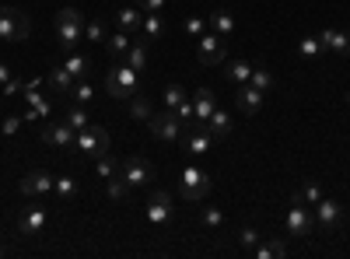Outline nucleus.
Returning <instances> with one entry per match:
<instances>
[{"label": "nucleus", "mask_w": 350, "mask_h": 259, "mask_svg": "<svg viewBox=\"0 0 350 259\" xmlns=\"http://www.w3.org/2000/svg\"><path fill=\"white\" fill-rule=\"evenodd\" d=\"M319 39H323L326 53L350 56V32H336V28H323V32H319Z\"/></svg>", "instance_id": "obj_17"}, {"label": "nucleus", "mask_w": 350, "mask_h": 259, "mask_svg": "<svg viewBox=\"0 0 350 259\" xmlns=\"http://www.w3.org/2000/svg\"><path fill=\"white\" fill-rule=\"evenodd\" d=\"M137 8L148 11V14H161L165 11V0H137Z\"/></svg>", "instance_id": "obj_44"}, {"label": "nucleus", "mask_w": 350, "mask_h": 259, "mask_svg": "<svg viewBox=\"0 0 350 259\" xmlns=\"http://www.w3.org/2000/svg\"><path fill=\"white\" fill-rule=\"evenodd\" d=\"M105 92L112 95V98H133L137 92H140V70H133V67H126L123 60H120V67H112L109 74H105Z\"/></svg>", "instance_id": "obj_2"}, {"label": "nucleus", "mask_w": 350, "mask_h": 259, "mask_svg": "<svg viewBox=\"0 0 350 259\" xmlns=\"http://www.w3.org/2000/svg\"><path fill=\"white\" fill-rule=\"evenodd\" d=\"M95 172H98V179H112V176H120V158L116 154H102L98 158V165H95Z\"/></svg>", "instance_id": "obj_34"}, {"label": "nucleus", "mask_w": 350, "mask_h": 259, "mask_svg": "<svg viewBox=\"0 0 350 259\" xmlns=\"http://www.w3.org/2000/svg\"><path fill=\"white\" fill-rule=\"evenodd\" d=\"M203 126L211 130L214 144H221V140H228V137H231V116H228L224 109H214V116H211L207 123H203Z\"/></svg>", "instance_id": "obj_20"}, {"label": "nucleus", "mask_w": 350, "mask_h": 259, "mask_svg": "<svg viewBox=\"0 0 350 259\" xmlns=\"http://www.w3.org/2000/svg\"><path fill=\"white\" fill-rule=\"evenodd\" d=\"M252 256H256V259H284V256H287V245H284L280 238H270V242L259 238V245L252 249Z\"/></svg>", "instance_id": "obj_23"}, {"label": "nucleus", "mask_w": 350, "mask_h": 259, "mask_svg": "<svg viewBox=\"0 0 350 259\" xmlns=\"http://www.w3.org/2000/svg\"><path fill=\"white\" fill-rule=\"evenodd\" d=\"M105 189H109V196L112 200H130V182L123 179V176H112V179H105Z\"/></svg>", "instance_id": "obj_37"}, {"label": "nucleus", "mask_w": 350, "mask_h": 259, "mask_svg": "<svg viewBox=\"0 0 350 259\" xmlns=\"http://www.w3.org/2000/svg\"><path fill=\"white\" fill-rule=\"evenodd\" d=\"M312 232H315V214L305 207V200L295 193V196H291V207H287V235L308 238Z\"/></svg>", "instance_id": "obj_3"}, {"label": "nucleus", "mask_w": 350, "mask_h": 259, "mask_svg": "<svg viewBox=\"0 0 350 259\" xmlns=\"http://www.w3.org/2000/svg\"><path fill=\"white\" fill-rule=\"evenodd\" d=\"M168 221H172V196L165 189H154L151 200H148V224L165 228Z\"/></svg>", "instance_id": "obj_11"}, {"label": "nucleus", "mask_w": 350, "mask_h": 259, "mask_svg": "<svg viewBox=\"0 0 350 259\" xmlns=\"http://www.w3.org/2000/svg\"><path fill=\"white\" fill-rule=\"evenodd\" d=\"M84 39H88V42H105V39H109V25H105L102 18L84 21Z\"/></svg>", "instance_id": "obj_30"}, {"label": "nucleus", "mask_w": 350, "mask_h": 259, "mask_svg": "<svg viewBox=\"0 0 350 259\" xmlns=\"http://www.w3.org/2000/svg\"><path fill=\"white\" fill-rule=\"evenodd\" d=\"M224 77H228L231 84H249V77H252V64H249V60H231V64L224 67Z\"/></svg>", "instance_id": "obj_24"}, {"label": "nucleus", "mask_w": 350, "mask_h": 259, "mask_svg": "<svg viewBox=\"0 0 350 259\" xmlns=\"http://www.w3.org/2000/svg\"><path fill=\"white\" fill-rule=\"evenodd\" d=\"M28 32H32V25H28L25 11H18V8H0V39L25 42Z\"/></svg>", "instance_id": "obj_4"}, {"label": "nucleus", "mask_w": 350, "mask_h": 259, "mask_svg": "<svg viewBox=\"0 0 350 259\" xmlns=\"http://www.w3.org/2000/svg\"><path fill=\"white\" fill-rule=\"evenodd\" d=\"M161 98H165V109H179L183 98H186V88H183V84H168Z\"/></svg>", "instance_id": "obj_39"}, {"label": "nucleus", "mask_w": 350, "mask_h": 259, "mask_svg": "<svg viewBox=\"0 0 350 259\" xmlns=\"http://www.w3.org/2000/svg\"><path fill=\"white\" fill-rule=\"evenodd\" d=\"M74 74L67 70V67H53L49 74H46V84L53 88V95H70V88H74Z\"/></svg>", "instance_id": "obj_19"}, {"label": "nucleus", "mask_w": 350, "mask_h": 259, "mask_svg": "<svg viewBox=\"0 0 350 259\" xmlns=\"http://www.w3.org/2000/svg\"><path fill=\"white\" fill-rule=\"evenodd\" d=\"M235 105L242 116H256L262 105V92H256L252 84H235Z\"/></svg>", "instance_id": "obj_16"}, {"label": "nucleus", "mask_w": 350, "mask_h": 259, "mask_svg": "<svg viewBox=\"0 0 350 259\" xmlns=\"http://www.w3.org/2000/svg\"><path fill=\"white\" fill-rule=\"evenodd\" d=\"M70 98L77 102V105H88L95 98V88H92V81L88 77H81V81H74V88H70Z\"/></svg>", "instance_id": "obj_33"}, {"label": "nucleus", "mask_w": 350, "mask_h": 259, "mask_svg": "<svg viewBox=\"0 0 350 259\" xmlns=\"http://www.w3.org/2000/svg\"><path fill=\"white\" fill-rule=\"evenodd\" d=\"M21 88H25V77H11V81L4 84V95L14 98V95H21Z\"/></svg>", "instance_id": "obj_45"}, {"label": "nucleus", "mask_w": 350, "mask_h": 259, "mask_svg": "<svg viewBox=\"0 0 350 259\" xmlns=\"http://www.w3.org/2000/svg\"><path fill=\"white\" fill-rule=\"evenodd\" d=\"M298 53L305 56V60H315V56L326 53V46H323V39H319V36H305V39L298 42Z\"/></svg>", "instance_id": "obj_32"}, {"label": "nucleus", "mask_w": 350, "mask_h": 259, "mask_svg": "<svg viewBox=\"0 0 350 259\" xmlns=\"http://www.w3.org/2000/svg\"><path fill=\"white\" fill-rule=\"evenodd\" d=\"M211 176H207V172H200V168H183V179H179V196L183 200H189V204H196V200H203V196H207L211 193Z\"/></svg>", "instance_id": "obj_6"}, {"label": "nucleus", "mask_w": 350, "mask_h": 259, "mask_svg": "<svg viewBox=\"0 0 350 259\" xmlns=\"http://www.w3.org/2000/svg\"><path fill=\"white\" fill-rule=\"evenodd\" d=\"M56 39H60L64 53H74L77 42L84 39V18L77 8H64V11H56Z\"/></svg>", "instance_id": "obj_1"}, {"label": "nucleus", "mask_w": 350, "mask_h": 259, "mask_svg": "<svg viewBox=\"0 0 350 259\" xmlns=\"http://www.w3.org/2000/svg\"><path fill=\"white\" fill-rule=\"evenodd\" d=\"M140 36L148 39V42L161 39V36H165V18H161V14H144V25H140Z\"/></svg>", "instance_id": "obj_27"}, {"label": "nucleus", "mask_w": 350, "mask_h": 259, "mask_svg": "<svg viewBox=\"0 0 350 259\" xmlns=\"http://www.w3.org/2000/svg\"><path fill=\"white\" fill-rule=\"evenodd\" d=\"M186 148H189V154H207V151L214 148L211 130H207V126H196V130L189 133V140H186Z\"/></svg>", "instance_id": "obj_21"}, {"label": "nucleus", "mask_w": 350, "mask_h": 259, "mask_svg": "<svg viewBox=\"0 0 350 259\" xmlns=\"http://www.w3.org/2000/svg\"><path fill=\"white\" fill-rule=\"evenodd\" d=\"M123 64L126 67H133V70H140V67H148V39H137L130 49H126V56H123Z\"/></svg>", "instance_id": "obj_22"}, {"label": "nucleus", "mask_w": 350, "mask_h": 259, "mask_svg": "<svg viewBox=\"0 0 350 259\" xmlns=\"http://www.w3.org/2000/svg\"><path fill=\"white\" fill-rule=\"evenodd\" d=\"M18 232L25 238H36L46 232V207H25L21 217H18Z\"/></svg>", "instance_id": "obj_12"}, {"label": "nucleus", "mask_w": 350, "mask_h": 259, "mask_svg": "<svg viewBox=\"0 0 350 259\" xmlns=\"http://www.w3.org/2000/svg\"><path fill=\"white\" fill-rule=\"evenodd\" d=\"M64 67L81 81V77H88V67H92V60H88L84 53H67V60H64Z\"/></svg>", "instance_id": "obj_31"}, {"label": "nucleus", "mask_w": 350, "mask_h": 259, "mask_svg": "<svg viewBox=\"0 0 350 259\" xmlns=\"http://www.w3.org/2000/svg\"><path fill=\"white\" fill-rule=\"evenodd\" d=\"M74 151H81V154H88V158L98 161V158L109 151V133H105L102 126H84V130H77Z\"/></svg>", "instance_id": "obj_5"}, {"label": "nucleus", "mask_w": 350, "mask_h": 259, "mask_svg": "<svg viewBox=\"0 0 350 259\" xmlns=\"http://www.w3.org/2000/svg\"><path fill=\"white\" fill-rule=\"evenodd\" d=\"M211 28L217 36H231V32H235V18H231L228 11H214L211 14Z\"/></svg>", "instance_id": "obj_35"}, {"label": "nucleus", "mask_w": 350, "mask_h": 259, "mask_svg": "<svg viewBox=\"0 0 350 259\" xmlns=\"http://www.w3.org/2000/svg\"><path fill=\"white\" fill-rule=\"evenodd\" d=\"M196 56H200V64H203V67H217V64H224V56H228V49H224V36H217V32H203V36H200V46H196Z\"/></svg>", "instance_id": "obj_9"}, {"label": "nucleus", "mask_w": 350, "mask_h": 259, "mask_svg": "<svg viewBox=\"0 0 350 259\" xmlns=\"http://www.w3.org/2000/svg\"><path fill=\"white\" fill-rule=\"evenodd\" d=\"M298 196L305 200V204H312V207H315L326 193H323V182H315V179H312V182H305V186H301V193H298Z\"/></svg>", "instance_id": "obj_40"}, {"label": "nucleus", "mask_w": 350, "mask_h": 259, "mask_svg": "<svg viewBox=\"0 0 350 259\" xmlns=\"http://www.w3.org/2000/svg\"><path fill=\"white\" fill-rule=\"evenodd\" d=\"M186 32H189L193 39H200L203 32H207V21H203V18H196V14H193V18H186Z\"/></svg>", "instance_id": "obj_42"}, {"label": "nucleus", "mask_w": 350, "mask_h": 259, "mask_svg": "<svg viewBox=\"0 0 350 259\" xmlns=\"http://www.w3.org/2000/svg\"><path fill=\"white\" fill-rule=\"evenodd\" d=\"M130 46H133V36L130 32H116V36L105 39V49H109V56H116V60H123Z\"/></svg>", "instance_id": "obj_26"}, {"label": "nucleus", "mask_w": 350, "mask_h": 259, "mask_svg": "<svg viewBox=\"0 0 350 259\" xmlns=\"http://www.w3.org/2000/svg\"><path fill=\"white\" fill-rule=\"evenodd\" d=\"M148 130H151L158 140L175 144V140L183 137V120H179V112H175V109H165V112H154V116L148 120Z\"/></svg>", "instance_id": "obj_7"}, {"label": "nucleus", "mask_w": 350, "mask_h": 259, "mask_svg": "<svg viewBox=\"0 0 350 259\" xmlns=\"http://www.w3.org/2000/svg\"><path fill=\"white\" fill-rule=\"evenodd\" d=\"M74 137H77V130H74L70 123H64V120L42 126V140L53 144V148H74Z\"/></svg>", "instance_id": "obj_13"}, {"label": "nucleus", "mask_w": 350, "mask_h": 259, "mask_svg": "<svg viewBox=\"0 0 350 259\" xmlns=\"http://www.w3.org/2000/svg\"><path fill=\"white\" fill-rule=\"evenodd\" d=\"M11 77H14V74H11V67H8V64H0V84H8Z\"/></svg>", "instance_id": "obj_47"}, {"label": "nucleus", "mask_w": 350, "mask_h": 259, "mask_svg": "<svg viewBox=\"0 0 350 259\" xmlns=\"http://www.w3.org/2000/svg\"><path fill=\"white\" fill-rule=\"evenodd\" d=\"M64 123H70L74 130H84V126H92V116H88V109L84 105H70V109H64Z\"/></svg>", "instance_id": "obj_29"}, {"label": "nucleus", "mask_w": 350, "mask_h": 259, "mask_svg": "<svg viewBox=\"0 0 350 259\" xmlns=\"http://www.w3.org/2000/svg\"><path fill=\"white\" fill-rule=\"evenodd\" d=\"M140 25H144V14H140V8H137V4H133V8H120V11H116V28H120V32L137 36V32H140Z\"/></svg>", "instance_id": "obj_18"}, {"label": "nucleus", "mask_w": 350, "mask_h": 259, "mask_svg": "<svg viewBox=\"0 0 350 259\" xmlns=\"http://www.w3.org/2000/svg\"><path fill=\"white\" fill-rule=\"evenodd\" d=\"M200 221H203V228H211V232L224 228V214H221L217 207H203V210H200Z\"/></svg>", "instance_id": "obj_38"}, {"label": "nucleus", "mask_w": 350, "mask_h": 259, "mask_svg": "<svg viewBox=\"0 0 350 259\" xmlns=\"http://www.w3.org/2000/svg\"><path fill=\"white\" fill-rule=\"evenodd\" d=\"M259 238H262V235L256 232V228H242V232H239V242H242V249H249V252L259 245Z\"/></svg>", "instance_id": "obj_41"}, {"label": "nucleus", "mask_w": 350, "mask_h": 259, "mask_svg": "<svg viewBox=\"0 0 350 259\" xmlns=\"http://www.w3.org/2000/svg\"><path fill=\"white\" fill-rule=\"evenodd\" d=\"M175 112H179V120H183V123H193V98L186 95V98H183V105L175 109Z\"/></svg>", "instance_id": "obj_46"}, {"label": "nucleus", "mask_w": 350, "mask_h": 259, "mask_svg": "<svg viewBox=\"0 0 350 259\" xmlns=\"http://www.w3.org/2000/svg\"><path fill=\"white\" fill-rule=\"evenodd\" d=\"M53 193L60 196V200H77V193H81V186H77V179H70V176H64V179H56L53 182Z\"/></svg>", "instance_id": "obj_36"}, {"label": "nucleus", "mask_w": 350, "mask_h": 259, "mask_svg": "<svg viewBox=\"0 0 350 259\" xmlns=\"http://www.w3.org/2000/svg\"><path fill=\"white\" fill-rule=\"evenodd\" d=\"M130 116H133V120H144V123H148V120L154 116V102H151L148 95H140V92H137V95L130 98Z\"/></svg>", "instance_id": "obj_25"}, {"label": "nucleus", "mask_w": 350, "mask_h": 259, "mask_svg": "<svg viewBox=\"0 0 350 259\" xmlns=\"http://www.w3.org/2000/svg\"><path fill=\"white\" fill-rule=\"evenodd\" d=\"M53 182L56 179L49 176V172H42V168L39 172H28V176L21 179V193L25 196H49L53 193Z\"/></svg>", "instance_id": "obj_15"}, {"label": "nucleus", "mask_w": 350, "mask_h": 259, "mask_svg": "<svg viewBox=\"0 0 350 259\" xmlns=\"http://www.w3.org/2000/svg\"><path fill=\"white\" fill-rule=\"evenodd\" d=\"M249 84H252L256 92H262V95H267V92H273L277 77H273V70H270V67H252V77H249Z\"/></svg>", "instance_id": "obj_28"}, {"label": "nucleus", "mask_w": 350, "mask_h": 259, "mask_svg": "<svg viewBox=\"0 0 350 259\" xmlns=\"http://www.w3.org/2000/svg\"><path fill=\"white\" fill-rule=\"evenodd\" d=\"M120 176L137 189V186H148L151 179H154V165L148 161V158H140V154H130V158H123L120 161Z\"/></svg>", "instance_id": "obj_8"}, {"label": "nucleus", "mask_w": 350, "mask_h": 259, "mask_svg": "<svg viewBox=\"0 0 350 259\" xmlns=\"http://www.w3.org/2000/svg\"><path fill=\"white\" fill-rule=\"evenodd\" d=\"M315 224L323 228V232H336V228L343 224V207L336 204V200H319L315 204Z\"/></svg>", "instance_id": "obj_10"}, {"label": "nucleus", "mask_w": 350, "mask_h": 259, "mask_svg": "<svg viewBox=\"0 0 350 259\" xmlns=\"http://www.w3.org/2000/svg\"><path fill=\"white\" fill-rule=\"evenodd\" d=\"M21 123H25L21 116H8L4 123H0V133H4V137H14V133L21 130Z\"/></svg>", "instance_id": "obj_43"}, {"label": "nucleus", "mask_w": 350, "mask_h": 259, "mask_svg": "<svg viewBox=\"0 0 350 259\" xmlns=\"http://www.w3.org/2000/svg\"><path fill=\"white\" fill-rule=\"evenodd\" d=\"M214 109H217V95H214V88H200V92L193 95V123L203 126V123L214 116Z\"/></svg>", "instance_id": "obj_14"}, {"label": "nucleus", "mask_w": 350, "mask_h": 259, "mask_svg": "<svg viewBox=\"0 0 350 259\" xmlns=\"http://www.w3.org/2000/svg\"><path fill=\"white\" fill-rule=\"evenodd\" d=\"M4 256H8V249H4V245H0V259H4Z\"/></svg>", "instance_id": "obj_48"}]
</instances>
